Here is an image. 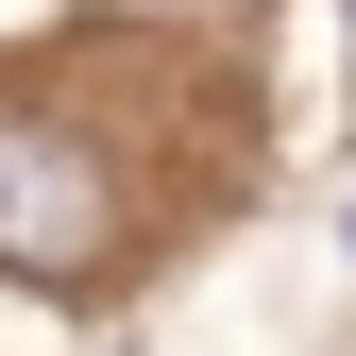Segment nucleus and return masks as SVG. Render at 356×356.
<instances>
[{"label": "nucleus", "instance_id": "1", "mask_svg": "<svg viewBox=\"0 0 356 356\" xmlns=\"http://www.w3.org/2000/svg\"><path fill=\"white\" fill-rule=\"evenodd\" d=\"M119 238H136L119 153L85 136L68 102H17V85H0V272L17 289H102Z\"/></svg>", "mask_w": 356, "mask_h": 356}]
</instances>
